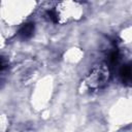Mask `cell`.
Returning a JSON list of instances; mask_svg holds the SVG:
<instances>
[{"label": "cell", "instance_id": "cell-1", "mask_svg": "<svg viewBox=\"0 0 132 132\" xmlns=\"http://www.w3.org/2000/svg\"><path fill=\"white\" fill-rule=\"evenodd\" d=\"M111 76V69L105 63H99L94 65L86 77V85L92 91H98L104 88Z\"/></svg>", "mask_w": 132, "mask_h": 132}, {"label": "cell", "instance_id": "cell-2", "mask_svg": "<svg viewBox=\"0 0 132 132\" xmlns=\"http://www.w3.org/2000/svg\"><path fill=\"white\" fill-rule=\"evenodd\" d=\"M131 73H132V70H131V65L129 63H126V64H123L119 70V76L122 80V82L124 85H127V86H130L131 84Z\"/></svg>", "mask_w": 132, "mask_h": 132}, {"label": "cell", "instance_id": "cell-3", "mask_svg": "<svg viewBox=\"0 0 132 132\" xmlns=\"http://www.w3.org/2000/svg\"><path fill=\"white\" fill-rule=\"evenodd\" d=\"M34 30H35L34 23H31V22L25 23L20 27V29L18 31V35L22 39H28L33 35Z\"/></svg>", "mask_w": 132, "mask_h": 132}, {"label": "cell", "instance_id": "cell-4", "mask_svg": "<svg viewBox=\"0 0 132 132\" xmlns=\"http://www.w3.org/2000/svg\"><path fill=\"white\" fill-rule=\"evenodd\" d=\"M7 66H8L7 65V62L3 58L0 57V80H1V76L5 73V70H6Z\"/></svg>", "mask_w": 132, "mask_h": 132}]
</instances>
